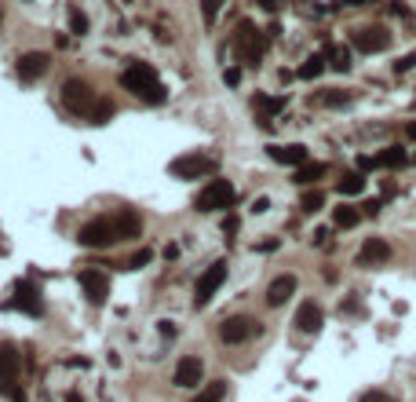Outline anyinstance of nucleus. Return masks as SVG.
I'll list each match as a JSON object with an SVG mask.
<instances>
[{
	"label": "nucleus",
	"instance_id": "f257e3e1",
	"mask_svg": "<svg viewBox=\"0 0 416 402\" xmlns=\"http://www.w3.org/2000/svg\"><path fill=\"white\" fill-rule=\"evenodd\" d=\"M121 84L132 91V96H139L143 103H150V106H161V103L168 99L165 84L157 81V70H153L150 63H132V66L121 74Z\"/></svg>",
	"mask_w": 416,
	"mask_h": 402
},
{
	"label": "nucleus",
	"instance_id": "f03ea898",
	"mask_svg": "<svg viewBox=\"0 0 416 402\" xmlns=\"http://www.w3.org/2000/svg\"><path fill=\"white\" fill-rule=\"evenodd\" d=\"M168 172L176 179H201V176H212L215 172V158H212V154L194 150V154H183V158H176L168 165Z\"/></svg>",
	"mask_w": 416,
	"mask_h": 402
},
{
	"label": "nucleus",
	"instance_id": "7ed1b4c3",
	"mask_svg": "<svg viewBox=\"0 0 416 402\" xmlns=\"http://www.w3.org/2000/svg\"><path fill=\"white\" fill-rule=\"evenodd\" d=\"M234 205V183L230 179H212L208 187L198 194V212H219Z\"/></svg>",
	"mask_w": 416,
	"mask_h": 402
},
{
	"label": "nucleus",
	"instance_id": "20e7f679",
	"mask_svg": "<svg viewBox=\"0 0 416 402\" xmlns=\"http://www.w3.org/2000/svg\"><path fill=\"white\" fill-rule=\"evenodd\" d=\"M77 241L84 245V249H103V245H110V241H121V238H117V227H113V220H106V216H99V220H88V223L77 231Z\"/></svg>",
	"mask_w": 416,
	"mask_h": 402
},
{
	"label": "nucleus",
	"instance_id": "39448f33",
	"mask_svg": "<svg viewBox=\"0 0 416 402\" xmlns=\"http://www.w3.org/2000/svg\"><path fill=\"white\" fill-rule=\"evenodd\" d=\"M95 91H91V84L88 81H81V77H70L66 84H62V103H66V110H73V114H88L91 106H95Z\"/></svg>",
	"mask_w": 416,
	"mask_h": 402
},
{
	"label": "nucleus",
	"instance_id": "423d86ee",
	"mask_svg": "<svg viewBox=\"0 0 416 402\" xmlns=\"http://www.w3.org/2000/svg\"><path fill=\"white\" fill-rule=\"evenodd\" d=\"M350 44H355L358 51H365V55H376V51L391 48V34H387V26H362V29L350 34Z\"/></svg>",
	"mask_w": 416,
	"mask_h": 402
},
{
	"label": "nucleus",
	"instance_id": "0eeeda50",
	"mask_svg": "<svg viewBox=\"0 0 416 402\" xmlns=\"http://www.w3.org/2000/svg\"><path fill=\"white\" fill-rule=\"evenodd\" d=\"M227 282V260H215L201 278H198V286H194V307H205L212 296H215V289Z\"/></svg>",
	"mask_w": 416,
	"mask_h": 402
},
{
	"label": "nucleus",
	"instance_id": "6e6552de",
	"mask_svg": "<svg viewBox=\"0 0 416 402\" xmlns=\"http://www.w3.org/2000/svg\"><path fill=\"white\" fill-rule=\"evenodd\" d=\"M255 333H260V322L248 318V315H234V318H227L219 326V340H223V344H245V340L255 336Z\"/></svg>",
	"mask_w": 416,
	"mask_h": 402
},
{
	"label": "nucleus",
	"instance_id": "1a4fd4ad",
	"mask_svg": "<svg viewBox=\"0 0 416 402\" xmlns=\"http://www.w3.org/2000/svg\"><path fill=\"white\" fill-rule=\"evenodd\" d=\"M201 377H205V362H201V358H194V355H186V358H179V362H176L172 384H176V388H198V384H201Z\"/></svg>",
	"mask_w": 416,
	"mask_h": 402
},
{
	"label": "nucleus",
	"instance_id": "9d476101",
	"mask_svg": "<svg viewBox=\"0 0 416 402\" xmlns=\"http://www.w3.org/2000/svg\"><path fill=\"white\" fill-rule=\"evenodd\" d=\"M48 66H51V55H48V51H22L15 70H19L22 81H37V77L48 74Z\"/></svg>",
	"mask_w": 416,
	"mask_h": 402
},
{
	"label": "nucleus",
	"instance_id": "9b49d317",
	"mask_svg": "<svg viewBox=\"0 0 416 402\" xmlns=\"http://www.w3.org/2000/svg\"><path fill=\"white\" fill-rule=\"evenodd\" d=\"M81 289L88 293L91 303H106V296H110V278L103 271L88 267V271H81Z\"/></svg>",
	"mask_w": 416,
	"mask_h": 402
},
{
	"label": "nucleus",
	"instance_id": "f8f14e48",
	"mask_svg": "<svg viewBox=\"0 0 416 402\" xmlns=\"http://www.w3.org/2000/svg\"><path fill=\"white\" fill-rule=\"evenodd\" d=\"M296 286H300L296 274H278L270 282V289H267V307H285L296 296Z\"/></svg>",
	"mask_w": 416,
	"mask_h": 402
},
{
	"label": "nucleus",
	"instance_id": "ddd939ff",
	"mask_svg": "<svg viewBox=\"0 0 416 402\" xmlns=\"http://www.w3.org/2000/svg\"><path fill=\"white\" fill-rule=\"evenodd\" d=\"M15 307H19V311H26V315H34V318H41V315H44L41 289H37L34 282H19V289H15Z\"/></svg>",
	"mask_w": 416,
	"mask_h": 402
},
{
	"label": "nucleus",
	"instance_id": "4468645a",
	"mask_svg": "<svg viewBox=\"0 0 416 402\" xmlns=\"http://www.w3.org/2000/svg\"><path fill=\"white\" fill-rule=\"evenodd\" d=\"M234 44L241 48V55H245V63H255V59H260V55H263V48H267V44H263L260 37H255V29H252L248 22H241V26H238V37H234Z\"/></svg>",
	"mask_w": 416,
	"mask_h": 402
},
{
	"label": "nucleus",
	"instance_id": "2eb2a0df",
	"mask_svg": "<svg viewBox=\"0 0 416 402\" xmlns=\"http://www.w3.org/2000/svg\"><path fill=\"white\" fill-rule=\"evenodd\" d=\"M391 260V245L383 238H365L362 253H358V263L362 267H376V263H387Z\"/></svg>",
	"mask_w": 416,
	"mask_h": 402
},
{
	"label": "nucleus",
	"instance_id": "dca6fc26",
	"mask_svg": "<svg viewBox=\"0 0 416 402\" xmlns=\"http://www.w3.org/2000/svg\"><path fill=\"white\" fill-rule=\"evenodd\" d=\"M325 326V311L318 307L314 300H307V303H300V311H296V329L300 333H318Z\"/></svg>",
	"mask_w": 416,
	"mask_h": 402
},
{
	"label": "nucleus",
	"instance_id": "f3484780",
	"mask_svg": "<svg viewBox=\"0 0 416 402\" xmlns=\"http://www.w3.org/2000/svg\"><path fill=\"white\" fill-rule=\"evenodd\" d=\"M267 154H270V161H278V165H293V169L307 165V146H303V143H289V146H267Z\"/></svg>",
	"mask_w": 416,
	"mask_h": 402
},
{
	"label": "nucleus",
	"instance_id": "a211bd4d",
	"mask_svg": "<svg viewBox=\"0 0 416 402\" xmlns=\"http://www.w3.org/2000/svg\"><path fill=\"white\" fill-rule=\"evenodd\" d=\"M252 106L260 110V125H263V129H270V125H274V114H281V110H285V96H255V99H252Z\"/></svg>",
	"mask_w": 416,
	"mask_h": 402
},
{
	"label": "nucleus",
	"instance_id": "6ab92c4d",
	"mask_svg": "<svg viewBox=\"0 0 416 402\" xmlns=\"http://www.w3.org/2000/svg\"><path fill=\"white\" fill-rule=\"evenodd\" d=\"M19 369H22V355H19L11 344H0V384L15 381Z\"/></svg>",
	"mask_w": 416,
	"mask_h": 402
},
{
	"label": "nucleus",
	"instance_id": "aec40b11",
	"mask_svg": "<svg viewBox=\"0 0 416 402\" xmlns=\"http://www.w3.org/2000/svg\"><path fill=\"white\" fill-rule=\"evenodd\" d=\"M113 227H117V238H121V241H124V238H139V234H143V220H139L136 212H128V208L113 216Z\"/></svg>",
	"mask_w": 416,
	"mask_h": 402
},
{
	"label": "nucleus",
	"instance_id": "412c9836",
	"mask_svg": "<svg viewBox=\"0 0 416 402\" xmlns=\"http://www.w3.org/2000/svg\"><path fill=\"white\" fill-rule=\"evenodd\" d=\"M325 172H329V165H322V161H307V165L296 169V183H300V187H310V183H318Z\"/></svg>",
	"mask_w": 416,
	"mask_h": 402
},
{
	"label": "nucleus",
	"instance_id": "4be33fe9",
	"mask_svg": "<svg viewBox=\"0 0 416 402\" xmlns=\"http://www.w3.org/2000/svg\"><path fill=\"white\" fill-rule=\"evenodd\" d=\"M336 191H340L343 198H355V194H362V191H365V176H362V172H347V176L336 183Z\"/></svg>",
	"mask_w": 416,
	"mask_h": 402
},
{
	"label": "nucleus",
	"instance_id": "5701e85b",
	"mask_svg": "<svg viewBox=\"0 0 416 402\" xmlns=\"http://www.w3.org/2000/svg\"><path fill=\"white\" fill-rule=\"evenodd\" d=\"M405 161H409V154H405L402 146H387L383 154H376V165H380V169H402Z\"/></svg>",
	"mask_w": 416,
	"mask_h": 402
},
{
	"label": "nucleus",
	"instance_id": "b1692460",
	"mask_svg": "<svg viewBox=\"0 0 416 402\" xmlns=\"http://www.w3.org/2000/svg\"><path fill=\"white\" fill-rule=\"evenodd\" d=\"M113 114H117V106L110 99H95V106L88 110V121H91V125H106Z\"/></svg>",
	"mask_w": 416,
	"mask_h": 402
},
{
	"label": "nucleus",
	"instance_id": "393cba45",
	"mask_svg": "<svg viewBox=\"0 0 416 402\" xmlns=\"http://www.w3.org/2000/svg\"><path fill=\"white\" fill-rule=\"evenodd\" d=\"M223 395H227V384L223 381H212L198 391V398H190V402H223Z\"/></svg>",
	"mask_w": 416,
	"mask_h": 402
},
{
	"label": "nucleus",
	"instance_id": "a878e982",
	"mask_svg": "<svg viewBox=\"0 0 416 402\" xmlns=\"http://www.w3.org/2000/svg\"><path fill=\"white\" fill-rule=\"evenodd\" d=\"M325 74V55H310L307 63L300 66V77L303 81H314V77H322Z\"/></svg>",
	"mask_w": 416,
	"mask_h": 402
},
{
	"label": "nucleus",
	"instance_id": "bb28decb",
	"mask_svg": "<svg viewBox=\"0 0 416 402\" xmlns=\"http://www.w3.org/2000/svg\"><path fill=\"white\" fill-rule=\"evenodd\" d=\"M350 91H340V88H329V91H322V96H318V103L322 106H350Z\"/></svg>",
	"mask_w": 416,
	"mask_h": 402
},
{
	"label": "nucleus",
	"instance_id": "cd10ccee",
	"mask_svg": "<svg viewBox=\"0 0 416 402\" xmlns=\"http://www.w3.org/2000/svg\"><path fill=\"white\" fill-rule=\"evenodd\" d=\"M333 220H336V227H343V231H347V227H355V223L362 220V216H358V208H355V205H340V208L333 212Z\"/></svg>",
	"mask_w": 416,
	"mask_h": 402
},
{
	"label": "nucleus",
	"instance_id": "c85d7f7f",
	"mask_svg": "<svg viewBox=\"0 0 416 402\" xmlns=\"http://www.w3.org/2000/svg\"><path fill=\"white\" fill-rule=\"evenodd\" d=\"M70 34H73V37H84V34H88V15L77 11V8H70Z\"/></svg>",
	"mask_w": 416,
	"mask_h": 402
},
{
	"label": "nucleus",
	"instance_id": "c756f323",
	"mask_svg": "<svg viewBox=\"0 0 416 402\" xmlns=\"http://www.w3.org/2000/svg\"><path fill=\"white\" fill-rule=\"evenodd\" d=\"M329 59H333V63H329L333 70H340V74H347V70H350V51H347V48H333V51H329Z\"/></svg>",
	"mask_w": 416,
	"mask_h": 402
},
{
	"label": "nucleus",
	"instance_id": "7c9ffc66",
	"mask_svg": "<svg viewBox=\"0 0 416 402\" xmlns=\"http://www.w3.org/2000/svg\"><path fill=\"white\" fill-rule=\"evenodd\" d=\"M322 205H325V194L322 191H307L303 194V212H318Z\"/></svg>",
	"mask_w": 416,
	"mask_h": 402
},
{
	"label": "nucleus",
	"instance_id": "2f4dec72",
	"mask_svg": "<svg viewBox=\"0 0 416 402\" xmlns=\"http://www.w3.org/2000/svg\"><path fill=\"white\" fill-rule=\"evenodd\" d=\"M219 8H223V0H201V15H205V22H208V26L215 22Z\"/></svg>",
	"mask_w": 416,
	"mask_h": 402
},
{
	"label": "nucleus",
	"instance_id": "473e14b6",
	"mask_svg": "<svg viewBox=\"0 0 416 402\" xmlns=\"http://www.w3.org/2000/svg\"><path fill=\"white\" fill-rule=\"evenodd\" d=\"M0 388H4V395H8L11 402H26V388H19L15 381H8V384H0Z\"/></svg>",
	"mask_w": 416,
	"mask_h": 402
},
{
	"label": "nucleus",
	"instance_id": "72a5a7b5",
	"mask_svg": "<svg viewBox=\"0 0 416 402\" xmlns=\"http://www.w3.org/2000/svg\"><path fill=\"white\" fill-rule=\"evenodd\" d=\"M150 260H153V253H150V249H139L132 260H128V267H136V271H139V267H146Z\"/></svg>",
	"mask_w": 416,
	"mask_h": 402
},
{
	"label": "nucleus",
	"instance_id": "f704fd0d",
	"mask_svg": "<svg viewBox=\"0 0 416 402\" xmlns=\"http://www.w3.org/2000/svg\"><path fill=\"white\" fill-rule=\"evenodd\" d=\"M416 66V51L412 55H405V59H398V63H395V74H409Z\"/></svg>",
	"mask_w": 416,
	"mask_h": 402
},
{
	"label": "nucleus",
	"instance_id": "c9c22d12",
	"mask_svg": "<svg viewBox=\"0 0 416 402\" xmlns=\"http://www.w3.org/2000/svg\"><path fill=\"white\" fill-rule=\"evenodd\" d=\"M238 227H241V220H238V216H227V220H223V234H238Z\"/></svg>",
	"mask_w": 416,
	"mask_h": 402
},
{
	"label": "nucleus",
	"instance_id": "e433bc0d",
	"mask_svg": "<svg viewBox=\"0 0 416 402\" xmlns=\"http://www.w3.org/2000/svg\"><path fill=\"white\" fill-rule=\"evenodd\" d=\"M358 402H387V395H383V391H365Z\"/></svg>",
	"mask_w": 416,
	"mask_h": 402
},
{
	"label": "nucleus",
	"instance_id": "4c0bfd02",
	"mask_svg": "<svg viewBox=\"0 0 416 402\" xmlns=\"http://www.w3.org/2000/svg\"><path fill=\"white\" fill-rule=\"evenodd\" d=\"M278 245H281V241H278V238H267V241H263V245H260V249H263V253H274V249H278Z\"/></svg>",
	"mask_w": 416,
	"mask_h": 402
},
{
	"label": "nucleus",
	"instance_id": "58836bf2",
	"mask_svg": "<svg viewBox=\"0 0 416 402\" xmlns=\"http://www.w3.org/2000/svg\"><path fill=\"white\" fill-rule=\"evenodd\" d=\"M161 333L172 340V336H176V322H161Z\"/></svg>",
	"mask_w": 416,
	"mask_h": 402
},
{
	"label": "nucleus",
	"instance_id": "ea45409f",
	"mask_svg": "<svg viewBox=\"0 0 416 402\" xmlns=\"http://www.w3.org/2000/svg\"><path fill=\"white\" fill-rule=\"evenodd\" d=\"M241 81V70H227V84H238Z\"/></svg>",
	"mask_w": 416,
	"mask_h": 402
},
{
	"label": "nucleus",
	"instance_id": "a19ab883",
	"mask_svg": "<svg viewBox=\"0 0 416 402\" xmlns=\"http://www.w3.org/2000/svg\"><path fill=\"white\" fill-rule=\"evenodd\" d=\"M405 136H409V139H416V121H409V125H405Z\"/></svg>",
	"mask_w": 416,
	"mask_h": 402
},
{
	"label": "nucleus",
	"instance_id": "79ce46f5",
	"mask_svg": "<svg viewBox=\"0 0 416 402\" xmlns=\"http://www.w3.org/2000/svg\"><path fill=\"white\" fill-rule=\"evenodd\" d=\"M340 4H347V8H362L365 0H340Z\"/></svg>",
	"mask_w": 416,
	"mask_h": 402
},
{
	"label": "nucleus",
	"instance_id": "37998d69",
	"mask_svg": "<svg viewBox=\"0 0 416 402\" xmlns=\"http://www.w3.org/2000/svg\"><path fill=\"white\" fill-rule=\"evenodd\" d=\"M255 4H263V8H270V11H274V8H278V0H255Z\"/></svg>",
	"mask_w": 416,
	"mask_h": 402
},
{
	"label": "nucleus",
	"instance_id": "c03bdc74",
	"mask_svg": "<svg viewBox=\"0 0 416 402\" xmlns=\"http://www.w3.org/2000/svg\"><path fill=\"white\" fill-rule=\"evenodd\" d=\"M66 402H81V398H77V395H70V398H66Z\"/></svg>",
	"mask_w": 416,
	"mask_h": 402
}]
</instances>
